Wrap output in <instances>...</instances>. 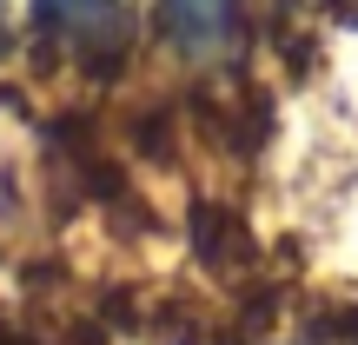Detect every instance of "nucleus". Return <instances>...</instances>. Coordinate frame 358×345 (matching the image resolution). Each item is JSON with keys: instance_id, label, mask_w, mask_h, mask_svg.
Masks as SVG:
<instances>
[{"instance_id": "f257e3e1", "label": "nucleus", "mask_w": 358, "mask_h": 345, "mask_svg": "<svg viewBox=\"0 0 358 345\" xmlns=\"http://www.w3.org/2000/svg\"><path fill=\"white\" fill-rule=\"evenodd\" d=\"M34 53H60L80 80L113 87L133 66V0H27Z\"/></svg>"}, {"instance_id": "f03ea898", "label": "nucleus", "mask_w": 358, "mask_h": 345, "mask_svg": "<svg viewBox=\"0 0 358 345\" xmlns=\"http://www.w3.org/2000/svg\"><path fill=\"white\" fill-rule=\"evenodd\" d=\"M179 106H186L192 140L213 146V153H226V160H239V167H252V160L272 146V127H279V120H272V93L259 87L239 60L213 66L206 80H192Z\"/></svg>"}, {"instance_id": "7ed1b4c3", "label": "nucleus", "mask_w": 358, "mask_h": 345, "mask_svg": "<svg viewBox=\"0 0 358 345\" xmlns=\"http://www.w3.org/2000/svg\"><path fill=\"white\" fill-rule=\"evenodd\" d=\"M159 27L192 66H226L245 53V0H159Z\"/></svg>"}, {"instance_id": "20e7f679", "label": "nucleus", "mask_w": 358, "mask_h": 345, "mask_svg": "<svg viewBox=\"0 0 358 345\" xmlns=\"http://www.w3.org/2000/svg\"><path fill=\"white\" fill-rule=\"evenodd\" d=\"M186 246H192V259H199L206 272H219V279H232V286L259 279L252 226H245V213H232V206H219V199H192L186 206Z\"/></svg>"}, {"instance_id": "39448f33", "label": "nucleus", "mask_w": 358, "mask_h": 345, "mask_svg": "<svg viewBox=\"0 0 358 345\" xmlns=\"http://www.w3.org/2000/svg\"><path fill=\"white\" fill-rule=\"evenodd\" d=\"M179 120H186V106L166 100H146V106H127L120 113V146H127V160H146V167H173L179 160Z\"/></svg>"}, {"instance_id": "423d86ee", "label": "nucleus", "mask_w": 358, "mask_h": 345, "mask_svg": "<svg viewBox=\"0 0 358 345\" xmlns=\"http://www.w3.org/2000/svg\"><path fill=\"white\" fill-rule=\"evenodd\" d=\"M306 332L319 345H358V299H319L306 312Z\"/></svg>"}, {"instance_id": "0eeeda50", "label": "nucleus", "mask_w": 358, "mask_h": 345, "mask_svg": "<svg viewBox=\"0 0 358 345\" xmlns=\"http://www.w3.org/2000/svg\"><path fill=\"white\" fill-rule=\"evenodd\" d=\"M0 47H7V0H0Z\"/></svg>"}]
</instances>
